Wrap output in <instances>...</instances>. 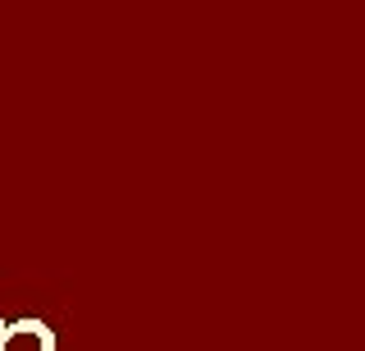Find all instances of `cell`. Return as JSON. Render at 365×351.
I'll return each mask as SVG.
<instances>
[{"label":"cell","instance_id":"6da1fadb","mask_svg":"<svg viewBox=\"0 0 365 351\" xmlns=\"http://www.w3.org/2000/svg\"><path fill=\"white\" fill-rule=\"evenodd\" d=\"M5 342H9V328H5V324H0V351H5Z\"/></svg>","mask_w":365,"mask_h":351}]
</instances>
